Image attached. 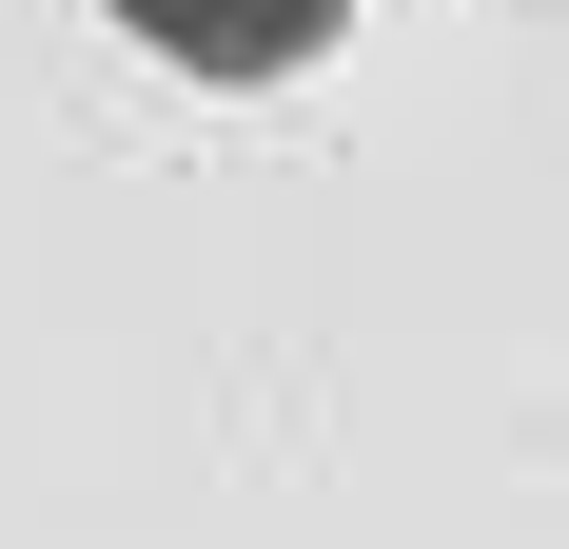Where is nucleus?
Listing matches in <instances>:
<instances>
[{
    "mask_svg": "<svg viewBox=\"0 0 569 549\" xmlns=\"http://www.w3.org/2000/svg\"><path fill=\"white\" fill-rule=\"evenodd\" d=\"M118 20H138L177 79H295V59L335 40L353 0H118Z\"/></svg>",
    "mask_w": 569,
    "mask_h": 549,
    "instance_id": "obj_1",
    "label": "nucleus"
}]
</instances>
